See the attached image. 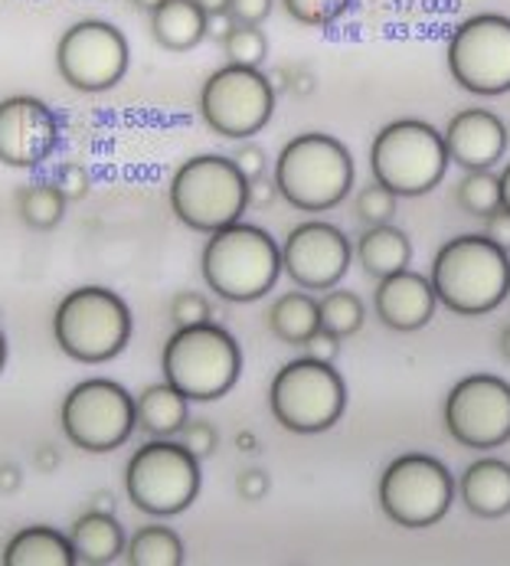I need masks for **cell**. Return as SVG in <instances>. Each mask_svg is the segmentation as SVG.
Wrapping results in <instances>:
<instances>
[{
  "instance_id": "obj_46",
  "label": "cell",
  "mask_w": 510,
  "mask_h": 566,
  "mask_svg": "<svg viewBox=\"0 0 510 566\" xmlns=\"http://www.w3.org/2000/svg\"><path fill=\"white\" fill-rule=\"evenodd\" d=\"M288 88L298 92V95H308L315 88V76L311 73H301V70H288Z\"/></svg>"
},
{
  "instance_id": "obj_34",
  "label": "cell",
  "mask_w": 510,
  "mask_h": 566,
  "mask_svg": "<svg viewBox=\"0 0 510 566\" xmlns=\"http://www.w3.org/2000/svg\"><path fill=\"white\" fill-rule=\"evenodd\" d=\"M210 318H213V308H210V302L200 292H177L170 298V322L177 324V327L210 322Z\"/></svg>"
},
{
  "instance_id": "obj_7",
  "label": "cell",
  "mask_w": 510,
  "mask_h": 566,
  "mask_svg": "<svg viewBox=\"0 0 510 566\" xmlns=\"http://www.w3.org/2000/svg\"><path fill=\"white\" fill-rule=\"evenodd\" d=\"M445 135L419 118H400L380 128L370 145L373 180L396 197H423L435 190L448 170Z\"/></svg>"
},
{
  "instance_id": "obj_19",
  "label": "cell",
  "mask_w": 510,
  "mask_h": 566,
  "mask_svg": "<svg viewBox=\"0 0 510 566\" xmlns=\"http://www.w3.org/2000/svg\"><path fill=\"white\" fill-rule=\"evenodd\" d=\"M435 289L432 282L413 272V269H403V272H393L386 279H380L376 292H373V312L376 318L393 327V331H419L425 324L432 322L435 315Z\"/></svg>"
},
{
  "instance_id": "obj_14",
  "label": "cell",
  "mask_w": 510,
  "mask_h": 566,
  "mask_svg": "<svg viewBox=\"0 0 510 566\" xmlns=\"http://www.w3.org/2000/svg\"><path fill=\"white\" fill-rule=\"evenodd\" d=\"M131 50L125 33L108 20H79L56 43V70L76 92H108L125 80Z\"/></svg>"
},
{
  "instance_id": "obj_52",
  "label": "cell",
  "mask_w": 510,
  "mask_h": 566,
  "mask_svg": "<svg viewBox=\"0 0 510 566\" xmlns=\"http://www.w3.org/2000/svg\"><path fill=\"white\" fill-rule=\"evenodd\" d=\"M131 3H135L138 10H148V13H151V10H158V7H161L164 0H131Z\"/></svg>"
},
{
  "instance_id": "obj_9",
  "label": "cell",
  "mask_w": 510,
  "mask_h": 566,
  "mask_svg": "<svg viewBox=\"0 0 510 566\" xmlns=\"http://www.w3.org/2000/svg\"><path fill=\"white\" fill-rule=\"evenodd\" d=\"M200 459L180 439H151L125 465L128 501L151 517H177L200 494Z\"/></svg>"
},
{
  "instance_id": "obj_28",
  "label": "cell",
  "mask_w": 510,
  "mask_h": 566,
  "mask_svg": "<svg viewBox=\"0 0 510 566\" xmlns=\"http://www.w3.org/2000/svg\"><path fill=\"white\" fill-rule=\"evenodd\" d=\"M125 560L131 566H180L183 541L164 524H148L135 531L131 541L125 544Z\"/></svg>"
},
{
  "instance_id": "obj_48",
  "label": "cell",
  "mask_w": 510,
  "mask_h": 566,
  "mask_svg": "<svg viewBox=\"0 0 510 566\" xmlns=\"http://www.w3.org/2000/svg\"><path fill=\"white\" fill-rule=\"evenodd\" d=\"M236 449H240V452H255V449H258V439H255L253 432H240V436H236Z\"/></svg>"
},
{
  "instance_id": "obj_36",
  "label": "cell",
  "mask_w": 510,
  "mask_h": 566,
  "mask_svg": "<svg viewBox=\"0 0 510 566\" xmlns=\"http://www.w3.org/2000/svg\"><path fill=\"white\" fill-rule=\"evenodd\" d=\"M56 187H60V190H63V197L73 203V200H83V197H88V190H92V177H88V170H85L83 164L66 161V164H60V170H56Z\"/></svg>"
},
{
  "instance_id": "obj_12",
  "label": "cell",
  "mask_w": 510,
  "mask_h": 566,
  "mask_svg": "<svg viewBox=\"0 0 510 566\" xmlns=\"http://www.w3.org/2000/svg\"><path fill=\"white\" fill-rule=\"evenodd\" d=\"M275 95V85L262 70L226 63L203 82L200 115L213 135L226 142H246L272 122Z\"/></svg>"
},
{
  "instance_id": "obj_11",
  "label": "cell",
  "mask_w": 510,
  "mask_h": 566,
  "mask_svg": "<svg viewBox=\"0 0 510 566\" xmlns=\"http://www.w3.org/2000/svg\"><path fill=\"white\" fill-rule=\"evenodd\" d=\"M60 426L63 436L83 452L92 455L115 452L138 429L135 397L108 377L83 380L66 394L60 406Z\"/></svg>"
},
{
  "instance_id": "obj_26",
  "label": "cell",
  "mask_w": 510,
  "mask_h": 566,
  "mask_svg": "<svg viewBox=\"0 0 510 566\" xmlns=\"http://www.w3.org/2000/svg\"><path fill=\"white\" fill-rule=\"evenodd\" d=\"M321 327V308L308 292H288L268 308V331L291 347H305V340Z\"/></svg>"
},
{
  "instance_id": "obj_27",
  "label": "cell",
  "mask_w": 510,
  "mask_h": 566,
  "mask_svg": "<svg viewBox=\"0 0 510 566\" xmlns=\"http://www.w3.org/2000/svg\"><path fill=\"white\" fill-rule=\"evenodd\" d=\"M66 197L56 187V180H40V184H23L17 190V213L30 230H56L66 217Z\"/></svg>"
},
{
  "instance_id": "obj_33",
  "label": "cell",
  "mask_w": 510,
  "mask_h": 566,
  "mask_svg": "<svg viewBox=\"0 0 510 566\" xmlns=\"http://www.w3.org/2000/svg\"><path fill=\"white\" fill-rule=\"evenodd\" d=\"M396 193H390L383 184H370V187H363L360 193H357V207H353V213H357V220L363 223V227H383V223H393V217H396Z\"/></svg>"
},
{
  "instance_id": "obj_32",
  "label": "cell",
  "mask_w": 510,
  "mask_h": 566,
  "mask_svg": "<svg viewBox=\"0 0 510 566\" xmlns=\"http://www.w3.org/2000/svg\"><path fill=\"white\" fill-rule=\"evenodd\" d=\"M281 7L295 23L325 30V27H334L340 17H347L353 0H281Z\"/></svg>"
},
{
  "instance_id": "obj_10",
  "label": "cell",
  "mask_w": 510,
  "mask_h": 566,
  "mask_svg": "<svg viewBox=\"0 0 510 566\" xmlns=\"http://www.w3.org/2000/svg\"><path fill=\"white\" fill-rule=\"evenodd\" d=\"M455 491L458 485L445 462L423 452H406L393 459L380 479V507L396 527L425 531L451 511Z\"/></svg>"
},
{
  "instance_id": "obj_42",
  "label": "cell",
  "mask_w": 510,
  "mask_h": 566,
  "mask_svg": "<svg viewBox=\"0 0 510 566\" xmlns=\"http://www.w3.org/2000/svg\"><path fill=\"white\" fill-rule=\"evenodd\" d=\"M278 200V187H275V177H258V180H249V207H258V210H265V207H272Z\"/></svg>"
},
{
  "instance_id": "obj_20",
  "label": "cell",
  "mask_w": 510,
  "mask_h": 566,
  "mask_svg": "<svg viewBox=\"0 0 510 566\" xmlns=\"http://www.w3.org/2000/svg\"><path fill=\"white\" fill-rule=\"evenodd\" d=\"M461 504L468 514L498 521L510 514V465L504 459H478L465 469L458 482Z\"/></svg>"
},
{
  "instance_id": "obj_41",
  "label": "cell",
  "mask_w": 510,
  "mask_h": 566,
  "mask_svg": "<svg viewBox=\"0 0 510 566\" xmlns=\"http://www.w3.org/2000/svg\"><path fill=\"white\" fill-rule=\"evenodd\" d=\"M485 237L495 245H501L504 252H510V210L498 207L491 217H485Z\"/></svg>"
},
{
  "instance_id": "obj_24",
  "label": "cell",
  "mask_w": 510,
  "mask_h": 566,
  "mask_svg": "<svg viewBox=\"0 0 510 566\" xmlns=\"http://www.w3.org/2000/svg\"><path fill=\"white\" fill-rule=\"evenodd\" d=\"M353 255H357L360 269L380 282V279H386V275H393V272L410 269V262H413V243H410V237H406L400 227H393V223L366 227L363 237L357 240Z\"/></svg>"
},
{
  "instance_id": "obj_40",
  "label": "cell",
  "mask_w": 510,
  "mask_h": 566,
  "mask_svg": "<svg viewBox=\"0 0 510 566\" xmlns=\"http://www.w3.org/2000/svg\"><path fill=\"white\" fill-rule=\"evenodd\" d=\"M268 475L262 472V469H246V472H240V479H236V494L243 497V501H262L265 494H268Z\"/></svg>"
},
{
  "instance_id": "obj_22",
  "label": "cell",
  "mask_w": 510,
  "mask_h": 566,
  "mask_svg": "<svg viewBox=\"0 0 510 566\" xmlns=\"http://www.w3.org/2000/svg\"><path fill=\"white\" fill-rule=\"evenodd\" d=\"M76 564V551L70 534L46 527V524H33L17 531L7 547H3V566H73Z\"/></svg>"
},
{
  "instance_id": "obj_5",
  "label": "cell",
  "mask_w": 510,
  "mask_h": 566,
  "mask_svg": "<svg viewBox=\"0 0 510 566\" xmlns=\"http://www.w3.org/2000/svg\"><path fill=\"white\" fill-rule=\"evenodd\" d=\"M170 210L183 227L210 237L243 220L249 210V180L226 155H196L180 164L170 180Z\"/></svg>"
},
{
  "instance_id": "obj_38",
  "label": "cell",
  "mask_w": 510,
  "mask_h": 566,
  "mask_svg": "<svg viewBox=\"0 0 510 566\" xmlns=\"http://www.w3.org/2000/svg\"><path fill=\"white\" fill-rule=\"evenodd\" d=\"M305 354H308V357H315V360H328V364H334L340 354V337L338 334H331L328 327H318V331L305 340Z\"/></svg>"
},
{
  "instance_id": "obj_35",
  "label": "cell",
  "mask_w": 510,
  "mask_h": 566,
  "mask_svg": "<svg viewBox=\"0 0 510 566\" xmlns=\"http://www.w3.org/2000/svg\"><path fill=\"white\" fill-rule=\"evenodd\" d=\"M180 442L203 462V459H210V455L216 452L220 432H216L213 422H206V419H187V426L180 429Z\"/></svg>"
},
{
  "instance_id": "obj_25",
  "label": "cell",
  "mask_w": 510,
  "mask_h": 566,
  "mask_svg": "<svg viewBox=\"0 0 510 566\" xmlns=\"http://www.w3.org/2000/svg\"><path fill=\"white\" fill-rule=\"evenodd\" d=\"M135 416L138 429L151 439H173L190 419V400L177 387H170L168 380L151 384L135 397Z\"/></svg>"
},
{
  "instance_id": "obj_1",
  "label": "cell",
  "mask_w": 510,
  "mask_h": 566,
  "mask_svg": "<svg viewBox=\"0 0 510 566\" xmlns=\"http://www.w3.org/2000/svg\"><path fill=\"white\" fill-rule=\"evenodd\" d=\"M438 305L461 318L491 315L510 295V252L485 233H465L442 245L428 275Z\"/></svg>"
},
{
  "instance_id": "obj_30",
  "label": "cell",
  "mask_w": 510,
  "mask_h": 566,
  "mask_svg": "<svg viewBox=\"0 0 510 566\" xmlns=\"http://www.w3.org/2000/svg\"><path fill=\"white\" fill-rule=\"evenodd\" d=\"M318 308H321V327H328L331 334H338L340 340L350 337V334H357L363 327V318H366L363 302L353 292H343L338 285L328 289V295L318 302Z\"/></svg>"
},
{
  "instance_id": "obj_15",
  "label": "cell",
  "mask_w": 510,
  "mask_h": 566,
  "mask_svg": "<svg viewBox=\"0 0 510 566\" xmlns=\"http://www.w3.org/2000/svg\"><path fill=\"white\" fill-rule=\"evenodd\" d=\"M442 416L458 446L501 449L510 442V384L495 374H471L448 390Z\"/></svg>"
},
{
  "instance_id": "obj_16",
  "label": "cell",
  "mask_w": 510,
  "mask_h": 566,
  "mask_svg": "<svg viewBox=\"0 0 510 566\" xmlns=\"http://www.w3.org/2000/svg\"><path fill=\"white\" fill-rule=\"evenodd\" d=\"M353 259L343 230L325 220L298 223L281 243V272L305 292H328L340 285Z\"/></svg>"
},
{
  "instance_id": "obj_43",
  "label": "cell",
  "mask_w": 510,
  "mask_h": 566,
  "mask_svg": "<svg viewBox=\"0 0 510 566\" xmlns=\"http://www.w3.org/2000/svg\"><path fill=\"white\" fill-rule=\"evenodd\" d=\"M236 27V20H233V13L230 10H223V13H210L206 17V40H216V43H223L226 36H230V30Z\"/></svg>"
},
{
  "instance_id": "obj_6",
  "label": "cell",
  "mask_w": 510,
  "mask_h": 566,
  "mask_svg": "<svg viewBox=\"0 0 510 566\" xmlns=\"http://www.w3.org/2000/svg\"><path fill=\"white\" fill-rule=\"evenodd\" d=\"M131 312L125 298L105 285L73 289L53 315V334L66 357L79 364H108L131 340Z\"/></svg>"
},
{
  "instance_id": "obj_8",
  "label": "cell",
  "mask_w": 510,
  "mask_h": 566,
  "mask_svg": "<svg viewBox=\"0 0 510 566\" xmlns=\"http://www.w3.org/2000/svg\"><path fill=\"white\" fill-rule=\"evenodd\" d=\"M268 409L275 422L298 436H318L334 429L347 409V384L328 360L298 357L288 360L272 387H268Z\"/></svg>"
},
{
  "instance_id": "obj_47",
  "label": "cell",
  "mask_w": 510,
  "mask_h": 566,
  "mask_svg": "<svg viewBox=\"0 0 510 566\" xmlns=\"http://www.w3.org/2000/svg\"><path fill=\"white\" fill-rule=\"evenodd\" d=\"M88 507H92V511L115 514V494H111V491H105V488H102V491H92V494H88Z\"/></svg>"
},
{
  "instance_id": "obj_51",
  "label": "cell",
  "mask_w": 510,
  "mask_h": 566,
  "mask_svg": "<svg viewBox=\"0 0 510 566\" xmlns=\"http://www.w3.org/2000/svg\"><path fill=\"white\" fill-rule=\"evenodd\" d=\"M498 350H501V357L510 364V324L501 331V337H498Z\"/></svg>"
},
{
  "instance_id": "obj_13",
  "label": "cell",
  "mask_w": 510,
  "mask_h": 566,
  "mask_svg": "<svg viewBox=\"0 0 510 566\" xmlns=\"http://www.w3.org/2000/svg\"><path fill=\"white\" fill-rule=\"evenodd\" d=\"M445 63L451 80L471 95H504L510 92V17L475 13L455 27Z\"/></svg>"
},
{
  "instance_id": "obj_49",
  "label": "cell",
  "mask_w": 510,
  "mask_h": 566,
  "mask_svg": "<svg viewBox=\"0 0 510 566\" xmlns=\"http://www.w3.org/2000/svg\"><path fill=\"white\" fill-rule=\"evenodd\" d=\"M501 207L510 210V164L501 170Z\"/></svg>"
},
{
  "instance_id": "obj_29",
  "label": "cell",
  "mask_w": 510,
  "mask_h": 566,
  "mask_svg": "<svg viewBox=\"0 0 510 566\" xmlns=\"http://www.w3.org/2000/svg\"><path fill=\"white\" fill-rule=\"evenodd\" d=\"M455 200L471 217H491L501 207V177L495 170H465L458 180Z\"/></svg>"
},
{
  "instance_id": "obj_18",
  "label": "cell",
  "mask_w": 510,
  "mask_h": 566,
  "mask_svg": "<svg viewBox=\"0 0 510 566\" xmlns=\"http://www.w3.org/2000/svg\"><path fill=\"white\" fill-rule=\"evenodd\" d=\"M445 148L461 170H491L508 151V125L488 108H461L445 128Z\"/></svg>"
},
{
  "instance_id": "obj_21",
  "label": "cell",
  "mask_w": 510,
  "mask_h": 566,
  "mask_svg": "<svg viewBox=\"0 0 510 566\" xmlns=\"http://www.w3.org/2000/svg\"><path fill=\"white\" fill-rule=\"evenodd\" d=\"M73 551H76V564L85 566H108L115 564L125 554V531L118 524L115 514L105 511H85L83 517H76L73 531H70Z\"/></svg>"
},
{
  "instance_id": "obj_31",
  "label": "cell",
  "mask_w": 510,
  "mask_h": 566,
  "mask_svg": "<svg viewBox=\"0 0 510 566\" xmlns=\"http://www.w3.org/2000/svg\"><path fill=\"white\" fill-rule=\"evenodd\" d=\"M226 60L236 63V66H253V70H262L265 56H268V40L258 27H249V23H236L230 30V36L220 43Z\"/></svg>"
},
{
  "instance_id": "obj_23",
  "label": "cell",
  "mask_w": 510,
  "mask_h": 566,
  "mask_svg": "<svg viewBox=\"0 0 510 566\" xmlns=\"http://www.w3.org/2000/svg\"><path fill=\"white\" fill-rule=\"evenodd\" d=\"M151 36L170 53H190L206 40V10L196 0H164L151 10Z\"/></svg>"
},
{
  "instance_id": "obj_2",
  "label": "cell",
  "mask_w": 510,
  "mask_h": 566,
  "mask_svg": "<svg viewBox=\"0 0 510 566\" xmlns=\"http://www.w3.org/2000/svg\"><path fill=\"white\" fill-rule=\"evenodd\" d=\"M200 272L210 292L223 302L249 305L275 289L281 275V245L268 230L240 220L210 233L200 255Z\"/></svg>"
},
{
  "instance_id": "obj_50",
  "label": "cell",
  "mask_w": 510,
  "mask_h": 566,
  "mask_svg": "<svg viewBox=\"0 0 510 566\" xmlns=\"http://www.w3.org/2000/svg\"><path fill=\"white\" fill-rule=\"evenodd\" d=\"M203 10H206V17L210 13H223V10H230V0H196Z\"/></svg>"
},
{
  "instance_id": "obj_39",
  "label": "cell",
  "mask_w": 510,
  "mask_h": 566,
  "mask_svg": "<svg viewBox=\"0 0 510 566\" xmlns=\"http://www.w3.org/2000/svg\"><path fill=\"white\" fill-rule=\"evenodd\" d=\"M272 7L275 0H230V13L236 23H249V27H258L272 17Z\"/></svg>"
},
{
  "instance_id": "obj_53",
  "label": "cell",
  "mask_w": 510,
  "mask_h": 566,
  "mask_svg": "<svg viewBox=\"0 0 510 566\" xmlns=\"http://www.w3.org/2000/svg\"><path fill=\"white\" fill-rule=\"evenodd\" d=\"M3 367H7V337L0 331V374H3Z\"/></svg>"
},
{
  "instance_id": "obj_17",
  "label": "cell",
  "mask_w": 510,
  "mask_h": 566,
  "mask_svg": "<svg viewBox=\"0 0 510 566\" xmlns=\"http://www.w3.org/2000/svg\"><path fill=\"white\" fill-rule=\"evenodd\" d=\"M63 142L60 115L36 95H10L0 102V164L30 170L46 164Z\"/></svg>"
},
{
  "instance_id": "obj_4",
  "label": "cell",
  "mask_w": 510,
  "mask_h": 566,
  "mask_svg": "<svg viewBox=\"0 0 510 566\" xmlns=\"http://www.w3.org/2000/svg\"><path fill=\"white\" fill-rule=\"evenodd\" d=\"M161 370L190 403L223 400L243 374V350L236 337L216 322L177 327L164 344Z\"/></svg>"
},
{
  "instance_id": "obj_3",
  "label": "cell",
  "mask_w": 510,
  "mask_h": 566,
  "mask_svg": "<svg viewBox=\"0 0 510 566\" xmlns=\"http://www.w3.org/2000/svg\"><path fill=\"white\" fill-rule=\"evenodd\" d=\"M275 187L301 213H325L347 200L357 167L347 145L325 132L291 138L275 158Z\"/></svg>"
},
{
  "instance_id": "obj_45",
  "label": "cell",
  "mask_w": 510,
  "mask_h": 566,
  "mask_svg": "<svg viewBox=\"0 0 510 566\" xmlns=\"http://www.w3.org/2000/svg\"><path fill=\"white\" fill-rule=\"evenodd\" d=\"M23 485V472L13 462H0V494H13L17 488Z\"/></svg>"
},
{
  "instance_id": "obj_37",
  "label": "cell",
  "mask_w": 510,
  "mask_h": 566,
  "mask_svg": "<svg viewBox=\"0 0 510 566\" xmlns=\"http://www.w3.org/2000/svg\"><path fill=\"white\" fill-rule=\"evenodd\" d=\"M233 161H236V167L243 170V177L246 180H258V177H265L268 174V155H265V148H258L255 142H243L233 155H230Z\"/></svg>"
},
{
  "instance_id": "obj_44",
  "label": "cell",
  "mask_w": 510,
  "mask_h": 566,
  "mask_svg": "<svg viewBox=\"0 0 510 566\" xmlns=\"http://www.w3.org/2000/svg\"><path fill=\"white\" fill-rule=\"evenodd\" d=\"M33 465H36V472L53 475V472L60 469V452H56L53 446H40V449L33 452Z\"/></svg>"
}]
</instances>
